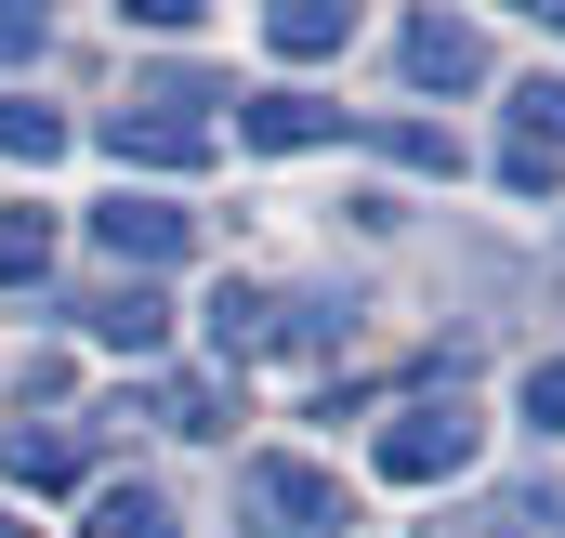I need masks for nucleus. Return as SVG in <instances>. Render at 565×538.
Here are the masks:
<instances>
[{
    "label": "nucleus",
    "mask_w": 565,
    "mask_h": 538,
    "mask_svg": "<svg viewBox=\"0 0 565 538\" xmlns=\"http://www.w3.org/2000/svg\"><path fill=\"white\" fill-rule=\"evenodd\" d=\"M237 513H250L264 538H342L355 526V499H342L316 460H289V446L277 460H237Z\"/></svg>",
    "instance_id": "nucleus-1"
},
{
    "label": "nucleus",
    "mask_w": 565,
    "mask_h": 538,
    "mask_svg": "<svg viewBox=\"0 0 565 538\" xmlns=\"http://www.w3.org/2000/svg\"><path fill=\"white\" fill-rule=\"evenodd\" d=\"M473 446H487V420L460 395H422L382 420V486H447V473H473Z\"/></svg>",
    "instance_id": "nucleus-2"
},
{
    "label": "nucleus",
    "mask_w": 565,
    "mask_h": 538,
    "mask_svg": "<svg viewBox=\"0 0 565 538\" xmlns=\"http://www.w3.org/2000/svg\"><path fill=\"white\" fill-rule=\"evenodd\" d=\"M211 119L184 106V93H158V106H106V158L119 171H211Z\"/></svg>",
    "instance_id": "nucleus-3"
},
{
    "label": "nucleus",
    "mask_w": 565,
    "mask_h": 538,
    "mask_svg": "<svg viewBox=\"0 0 565 538\" xmlns=\"http://www.w3.org/2000/svg\"><path fill=\"white\" fill-rule=\"evenodd\" d=\"M184 237H198V211H171V197H132V184H119V197L93 211V250H106L119 276H158V263H184Z\"/></svg>",
    "instance_id": "nucleus-4"
},
{
    "label": "nucleus",
    "mask_w": 565,
    "mask_h": 538,
    "mask_svg": "<svg viewBox=\"0 0 565 538\" xmlns=\"http://www.w3.org/2000/svg\"><path fill=\"white\" fill-rule=\"evenodd\" d=\"M79 329H93V342H106V355H158V342H171V289H158V276H119V289H93V302H79Z\"/></svg>",
    "instance_id": "nucleus-5"
},
{
    "label": "nucleus",
    "mask_w": 565,
    "mask_h": 538,
    "mask_svg": "<svg viewBox=\"0 0 565 538\" xmlns=\"http://www.w3.org/2000/svg\"><path fill=\"white\" fill-rule=\"evenodd\" d=\"M408 79L422 93H487V26L473 13H422L408 26Z\"/></svg>",
    "instance_id": "nucleus-6"
},
{
    "label": "nucleus",
    "mask_w": 565,
    "mask_h": 538,
    "mask_svg": "<svg viewBox=\"0 0 565 538\" xmlns=\"http://www.w3.org/2000/svg\"><path fill=\"white\" fill-rule=\"evenodd\" d=\"M355 119L342 106H316V93H250L237 106V144H264V158H302V144H342Z\"/></svg>",
    "instance_id": "nucleus-7"
},
{
    "label": "nucleus",
    "mask_w": 565,
    "mask_h": 538,
    "mask_svg": "<svg viewBox=\"0 0 565 538\" xmlns=\"http://www.w3.org/2000/svg\"><path fill=\"white\" fill-rule=\"evenodd\" d=\"M264 40H277L289 66H316V53H342V40H355V0H277V13H264Z\"/></svg>",
    "instance_id": "nucleus-8"
},
{
    "label": "nucleus",
    "mask_w": 565,
    "mask_h": 538,
    "mask_svg": "<svg viewBox=\"0 0 565 538\" xmlns=\"http://www.w3.org/2000/svg\"><path fill=\"white\" fill-rule=\"evenodd\" d=\"M264 342H277V302H264L250 276H224V289H211V355L237 368V355H264Z\"/></svg>",
    "instance_id": "nucleus-9"
},
{
    "label": "nucleus",
    "mask_w": 565,
    "mask_h": 538,
    "mask_svg": "<svg viewBox=\"0 0 565 538\" xmlns=\"http://www.w3.org/2000/svg\"><path fill=\"white\" fill-rule=\"evenodd\" d=\"M0 473H13V486H79V433L13 420V433H0Z\"/></svg>",
    "instance_id": "nucleus-10"
},
{
    "label": "nucleus",
    "mask_w": 565,
    "mask_h": 538,
    "mask_svg": "<svg viewBox=\"0 0 565 538\" xmlns=\"http://www.w3.org/2000/svg\"><path fill=\"white\" fill-rule=\"evenodd\" d=\"M447 538H565V499L553 486H513V499H487L473 526H447Z\"/></svg>",
    "instance_id": "nucleus-11"
},
{
    "label": "nucleus",
    "mask_w": 565,
    "mask_h": 538,
    "mask_svg": "<svg viewBox=\"0 0 565 538\" xmlns=\"http://www.w3.org/2000/svg\"><path fill=\"white\" fill-rule=\"evenodd\" d=\"M79 538H171V499L158 486H93V526Z\"/></svg>",
    "instance_id": "nucleus-12"
},
{
    "label": "nucleus",
    "mask_w": 565,
    "mask_h": 538,
    "mask_svg": "<svg viewBox=\"0 0 565 538\" xmlns=\"http://www.w3.org/2000/svg\"><path fill=\"white\" fill-rule=\"evenodd\" d=\"M53 276V211H0V289H40Z\"/></svg>",
    "instance_id": "nucleus-13"
},
{
    "label": "nucleus",
    "mask_w": 565,
    "mask_h": 538,
    "mask_svg": "<svg viewBox=\"0 0 565 538\" xmlns=\"http://www.w3.org/2000/svg\"><path fill=\"white\" fill-rule=\"evenodd\" d=\"M513 144H526V158H565V79H553V66L513 93Z\"/></svg>",
    "instance_id": "nucleus-14"
},
{
    "label": "nucleus",
    "mask_w": 565,
    "mask_h": 538,
    "mask_svg": "<svg viewBox=\"0 0 565 538\" xmlns=\"http://www.w3.org/2000/svg\"><path fill=\"white\" fill-rule=\"evenodd\" d=\"M0 158H26V171H40V158H66V119H53V106H26V93H0Z\"/></svg>",
    "instance_id": "nucleus-15"
},
{
    "label": "nucleus",
    "mask_w": 565,
    "mask_h": 538,
    "mask_svg": "<svg viewBox=\"0 0 565 538\" xmlns=\"http://www.w3.org/2000/svg\"><path fill=\"white\" fill-rule=\"evenodd\" d=\"M145 420H171V433H224V395H211V381H145Z\"/></svg>",
    "instance_id": "nucleus-16"
},
{
    "label": "nucleus",
    "mask_w": 565,
    "mask_h": 538,
    "mask_svg": "<svg viewBox=\"0 0 565 538\" xmlns=\"http://www.w3.org/2000/svg\"><path fill=\"white\" fill-rule=\"evenodd\" d=\"M526 420H540V433H565V355H540V368H526Z\"/></svg>",
    "instance_id": "nucleus-17"
},
{
    "label": "nucleus",
    "mask_w": 565,
    "mask_h": 538,
    "mask_svg": "<svg viewBox=\"0 0 565 538\" xmlns=\"http://www.w3.org/2000/svg\"><path fill=\"white\" fill-rule=\"evenodd\" d=\"M40 53V0H0V66H26Z\"/></svg>",
    "instance_id": "nucleus-18"
},
{
    "label": "nucleus",
    "mask_w": 565,
    "mask_h": 538,
    "mask_svg": "<svg viewBox=\"0 0 565 538\" xmlns=\"http://www.w3.org/2000/svg\"><path fill=\"white\" fill-rule=\"evenodd\" d=\"M0 538H40V526H26V513H0Z\"/></svg>",
    "instance_id": "nucleus-19"
},
{
    "label": "nucleus",
    "mask_w": 565,
    "mask_h": 538,
    "mask_svg": "<svg viewBox=\"0 0 565 538\" xmlns=\"http://www.w3.org/2000/svg\"><path fill=\"white\" fill-rule=\"evenodd\" d=\"M540 26H565V0H540Z\"/></svg>",
    "instance_id": "nucleus-20"
}]
</instances>
